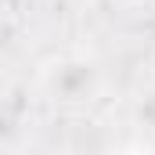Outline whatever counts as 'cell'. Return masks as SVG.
<instances>
[{
  "label": "cell",
  "instance_id": "6da1fadb",
  "mask_svg": "<svg viewBox=\"0 0 155 155\" xmlns=\"http://www.w3.org/2000/svg\"><path fill=\"white\" fill-rule=\"evenodd\" d=\"M43 87L58 105H87L101 87V72L87 58H58L43 69Z\"/></svg>",
  "mask_w": 155,
  "mask_h": 155
},
{
  "label": "cell",
  "instance_id": "7a4b0ae2",
  "mask_svg": "<svg viewBox=\"0 0 155 155\" xmlns=\"http://www.w3.org/2000/svg\"><path fill=\"white\" fill-rule=\"evenodd\" d=\"M116 4H123V7H144V4H152V0H116Z\"/></svg>",
  "mask_w": 155,
  "mask_h": 155
},
{
  "label": "cell",
  "instance_id": "3957f363",
  "mask_svg": "<svg viewBox=\"0 0 155 155\" xmlns=\"http://www.w3.org/2000/svg\"><path fill=\"white\" fill-rule=\"evenodd\" d=\"M123 155H152V152H141V148H134V152H123Z\"/></svg>",
  "mask_w": 155,
  "mask_h": 155
}]
</instances>
